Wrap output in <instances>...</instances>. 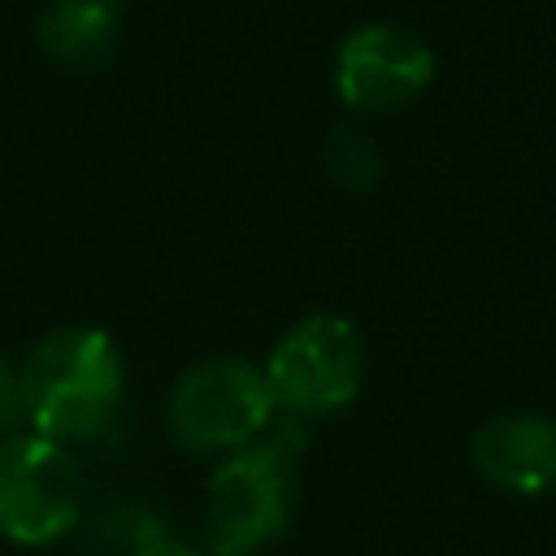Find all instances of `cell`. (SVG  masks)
<instances>
[{
    "mask_svg": "<svg viewBox=\"0 0 556 556\" xmlns=\"http://www.w3.org/2000/svg\"><path fill=\"white\" fill-rule=\"evenodd\" d=\"M478 473L508 495H547L556 491V417L547 413H500L478 426L469 439Z\"/></svg>",
    "mask_w": 556,
    "mask_h": 556,
    "instance_id": "7",
    "label": "cell"
},
{
    "mask_svg": "<svg viewBox=\"0 0 556 556\" xmlns=\"http://www.w3.org/2000/svg\"><path fill=\"white\" fill-rule=\"evenodd\" d=\"M165 517L143 500H113L87 517V556H135L139 547L165 539Z\"/></svg>",
    "mask_w": 556,
    "mask_h": 556,
    "instance_id": "9",
    "label": "cell"
},
{
    "mask_svg": "<svg viewBox=\"0 0 556 556\" xmlns=\"http://www.w3.org/2000/svg\"><path fill=\"white\" fill-rule=\"evenodd\" d=\"M261 374L282 417L313 421L356 400L365 382V348L352 321L334 313H313L274 343Z\"/></svg>",
    "mask_w": 556,
    "mask_h": 556,
    "instance_id": "3",
    "label": "cell"
},
{
    "mask_svg": "<svg viewBox=\"0 0 556 556\" xmlns=\"http://www.w3.org/2000/svg\"><path fill=\"white\" fill-rule=\"evenodd\" d=\"M434 78V52L387 22L356 26L334 52V87L361 113H391L413 104Z\"/></svg>",
    "mask_w": 556,
    "mask_h": 556,
    "instance_id": "6",
    "label": "cell"
},
{
    "mask_svg": "<svg viewBox=\"0 0 556 556\" xmlns=\"http://www.w3.org/2000/svg\"><path fill=\"white\" fill-rule=\"evenodd\" d=\"M22 434V391H17V369L0 361V443Z\"/></svg>",
    "mask_w": 556,
    "mask_h": 556,
    "instance_id": "11",
    "label": "cell"
},
{
    "mask_svg": "<svg viewBox=\"0 0 556 556\" xmlns=\"http://www.w3.org/2000/svg\"><path fill=\"white\" fill-rule=\"evenodd\" d=\"M122 0H52L39 17V48L61 65H96L113 48Z\"/></svg>",
    "mask_w": 556,
    "mask_h": 556,
    "instance_id": "8",
    "label": "cell"
},
{
    "mask_svg": "<svg viewBox=\"0 0 556 556\" xmlns=\"http://www.w3.org/2000/svg\"><path fill=\"white\" fill-rule=\"evenodd\" d=\"M135 556H204V552H200V547H191V543H182V539H174V534H165V539H156V543L139 547Z\"/></svg>",
    "mask_w": 556,
    "mask_h": 556,
    "instance_id": "12",
    "label": "cell"
},
{
    "mask_svg": "<svg viewBox=\"0 0 556 556\" xmlns=\"http://www.w3.org/2000/svg\"><path fill=\"white\" fill-rule=\"evenodd\" d=\"M278 408L265 387V374L252 369L248 361L213 356L191 365L165 404V426L178 447L187 452H208V456H230L261 439L274 426Z\"/></svg>",
    "mask_w": 556,
    "mask_h": 556,
    "instance_id": "4",
    "label": "cell"
},
{
    "mask_svg": "<svg viewBox=\"0 0 556 556\" xmlns=\"http://www.w3.org/2000/svg\"><path fill=\"white\" fill-rule=\"evenodd\" d=\"M326 174L348 191H369L378 182V174H382V156L365 135L339 130L326 143Z\"/></svg>",
    "mask_w": 556,
    "mask_h": 556,
    "instance_id": "10",
    "label": "cell"
},
{
    "mask_svg": "<svg viewBox=\"0 0 556 556\" xmlns=\"http://www.w3.org/2000/svg\"><path fill=\"white\" fill-rule=\"evenodd\" d=\"M304 456V421L274 417L248 447L222 456L204 495V556H261L274 547L295 508V469Z\"/></svg>",
    "mask_w": 556,
    "mask_h": 556,
    "instance_id": "2",
    "label": "cell"
},
{
    "mask_svg": "<svg viewBox=\"0 0 556 556\" xmlns=\"http://www.w3.org/2000/svg\"><path fill=\"white\" fill-rule=\"evenodd\" d=\"M126 369L104 330L70 326L43 334L17 369L22 421L61 447L109 434L122 404Z\"/></svg>",
    "mask_w": 556,
    "mask_h": 556,
    "instance_id": "1",
    "label": "cell"
},
{
    "mask_svg": "<svg viewBox=\"0 0 556 556\" xmlns=\"http://www.w3.org/2000/svg\"><path fill=\"white\" fill-rule=\"evenodd\" d=\"M83 473L70 447L30 430L0 443V534L48 547L83 526Z\"/></svg>",
    "mask_w": 556,
    "mask_h": 556,
    "instance_id": "5",
    "label": "cell"
}]
</instances>
